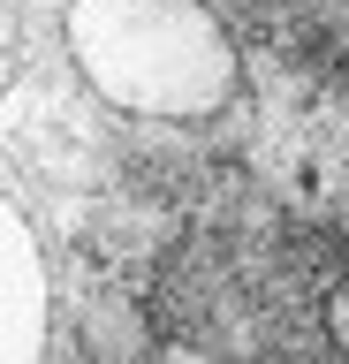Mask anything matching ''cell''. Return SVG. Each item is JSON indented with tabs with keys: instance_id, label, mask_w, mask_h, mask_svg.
Wrapping results in <instances>:
<instances>
[{
	"instance_id": "3",
	"label": "cell",
	"mask_w": 349,
	"mask_h": 364,
	"mask_svg": "<svg viewBox=\"0 0 349 364\" xmlns=\"http://www.w3.org/2000/svg\"><path fill=\"white\" fill-rule=\"evenodd\" d=\"M326 341H334V349H349V281H334V289H326Z\"/></svg>"
},
{
	"instance_id": "1",
	"label": "cell",
	"mask_w": 349,
	"mask_h": 364,
	"mask_svg": "<svg viewBox=\"0 0 349 364\" xmlns=\"http://www.w3.org/2000/svg\"><path fill=\"white\" fill-rule=\"evenodd\" d=\"M61 38L76 76L144 122H213L243 84L235 38L205 0H69Z\"/></svg>"
},
{
	"instance_id": "2",
	"label": "cell",
	"mask_w": 349,
	"mask_h": 364,
	"mask_svg": "<svg viewBox=\"0 0 349 364\" xmlns=\"http://www.w3.org/2000/svg\"><path fill=\"white\" fill-rule=\"evenodd\" d=\"M38 318H46V266L31 243L23 213H0V349L8 357H38Z\"/></svg>"
}]
</instances>
